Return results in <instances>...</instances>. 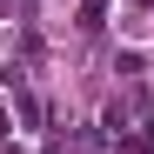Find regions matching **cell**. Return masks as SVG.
I'll return each mask as SVG.
<instances>
[{"label":"cell","mask_w":154,"mask_h":154,"mask_svg":"<svg viewBox=\"0 0 154 154\" xmlns=\"http://www.w3.org/2000/svg\"><path fill=\"white\" fill-rule=\"evenodd\" d=\"M100 14H107V0H87V7H81V27H100Z\"/></svg>","instance_id":"1"}]
</instances>
